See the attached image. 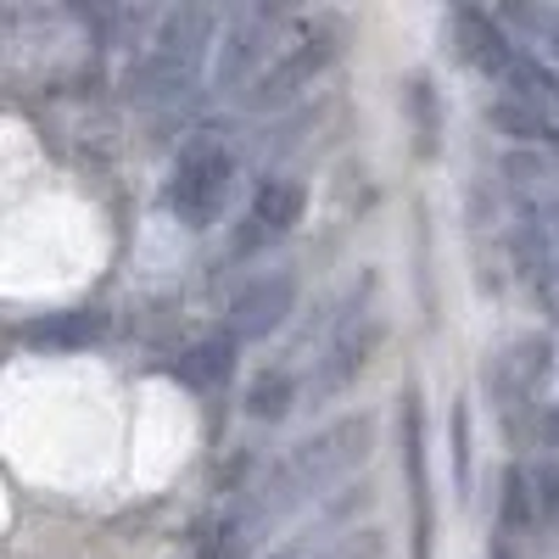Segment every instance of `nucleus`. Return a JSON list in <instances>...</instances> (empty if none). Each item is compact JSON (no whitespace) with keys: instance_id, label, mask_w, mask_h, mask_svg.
Segmentation results:
<instances>
[{"instance_id":"f257e3e1","label":"nucleus","mask_w":559,"mask_h":559,"mask_svg":"<svg viewBox=\"0 0 559 559\" xmlns=\"http://www.w3.org/2000/svg\"><path fill=\"white\" fill-rule=\"evenodd\" d=\"M207 45H213V12L202 7H179L157 23L146 57L134 62L129 73V96L146 102V107H163V102H179L207 68Z\"/></svg>"},{"instance_id":"f03ea898","label":"nucleus","mask_w":559,"mask_h":559,"mask_svg":"<svg viewBox=\"0 0 559 559\" xmlns=\"http://www.w3.org/2000/svg\"><path fill=\"white\" fill-rule=\"evenodd\" d=\"M229 191H236V157L224 152V140H191L168 179V213L185 229H213L229 207Z\"/></svg>"},{"instance_id":"7ed1b4c3","label":"nucleus","mask_w":559,"mask_h":559,"mask_svg":"<svg viewBox=\"0 0 559 559\" xmlns=\"http://www.w3.org/2000/svg\"><path fill=\"white\" fill-rule=\"evenodd\" d=\"M336 57V28H324V23H308L297 34H286L269 51L263 73L252 79V102L258 107H274V102H292L302 84H313L324 68H331Z\"/></svg>"},{"instance_id":"20e7f679","label":"nucleus","mask_w":559,"mask_h":559,"mask_svg":"<svg viewBox=\"0 0 559 559\" xmlns=\"http://www.w3.org/2000/svg\"><path fill=\"white\" fill-rule=\"evenodd\" d=\"M292 308H297V274L292 269H263V274H252L247 286L229 297V313H224V336L229 342H263V336H274L280 324L292 319Z\"/></svg>"},{"instance_id":"39448f33","label":"nucleus","mask_w":559,"mask_h":559,"mask_svg":"<svg viewBox=\"0 0 559 559\" xmlns=\"http://www.w3.org/2000/svg\"><path fill=\"white\" fill-rule=\"evenodd\" d=\"M381 347V313H347L336 324V336L324 342V353L313 358V376H308V397L324 403L358 381V369L369 364V353Z\"/></svg>"},{"instance_id":"423d86ee","label":"nucleus","mask_w":559,"mask_h":559,"mask_svg":"<svg viewBox=\"0 0 559 559\" xmlns=\"http://www.w3.org/2000/svg\"><path fill=\"white\" fill-rule=\"evenodd\" d=\"M403 471H408V509H414V559H431V464H426V403L408 386L403 392Z\"/></svg>"},{"instance_id":"0eeeda50","label":"nucleus","mask_w":559,"mask_h":559,"mask_svg":"<svg viewBox=\"0 0 559 559\" xmlns=\"http://www.w3.org/2000/svg\"><path fill=\"white\" fill-rule=\"evenodd\" d=\"M302 207H308V191L297 179H263L258 197L247 207V229H241V252L263 247V241H280L292 236V229L302 224Z\"/></svg>"},{"instance_id":"6e6552de","label":"nucleus","mask_w":559,"mask_h":559,"mask_svg":"<svg viewBox=\"0 0 559 559\" xmlns=\"http://www.w3.org/2000/svg\"><path fill=\"white\" fill-rule=\"evenodd\" d=\"M453 28H459V51L471 68H481L487 79H509V68L521 62V51L509 45V34L492 23V12H476V7H459L453 12Z\"/></svg>"},{"instance_id":"1a4fd4ad","label":"nucleus","mask_w":559,"mask_h":559,"mask_svg":"<svg viewBox=\"0 0 559 559\" xmlns=\"http://www.w3.org/2000/svg\"><path fill=\"white\" fill-rule=\"evenodd\" d=\"M102 336H107V313H96V308H68V313H45V319L23 324V342L45 347V353H79Z\"/></svg>"},{"instance_id":"9d476101","label":"nucleus","mask_w":559,"mask_h":559,"mask_svg":"<svg viewBox=\"0 0 559 559\" xmlns=\"http://www.w3.org/2000/svg\"><path fill=\"white\" fill-rule=\"evenodd\" d=\"M229 369H236V342L229 336H213V342H202V347H191L179 358V381H191V386H224L229 381Z\"/></svg>"},{"instance_id":"9b49d317","label":"nucleus","mask_w":559,"mask_h":559,"mask_svg":"<svg viewBox=\"0 0 559 559\" xmlns=\"http://www.w3.org/2000/svg\"><path fill=\"white\" fill-rule=\"evenodd\" d=\"M292 403H297V381L286 376V369H274V376H258L252 381V392H247V414L252 419H286L292 414Z\"/></svg>"},{"instance_id":"f8f14e48","label":"nucleus","mask_w":559,"mask_h":559,"mask_svg":"<svg viewBox=\"0 0 559 559\" xmlns=\"http://www.w3.org/2000/svg\"><path fill=\"white\" fill-rule=\"evenodd\" d=\"M492 123H503L509 134H521V140H554L548 112H537V107H526V102H515V96H503V102L492 107Z\"/></svg>"},{"instance_id":"ddd939ff","label":"nucleus","mask_w":559,"mask_h":559,"mask_svg":"<svg viewBox=\"0 0 559 559\" xmlns=\"http://www.w3.org/2000/svg\"><path fill=\"white\" fill-rule=\"evenodd\" d=\"M503 515H509V526H526V515H532L526 471H509V476H503Z\"/></svg>"},{"instance_id":"4468645a","label":"nucleus","mask_w":559,"mask_h":559,"mask_svg":"<svg viewBox=\"0 0 559 559\" xmlns=\"http://www.w3.org/2000/svg\"><path fill=\"white\" fill-rule=\"evenodd\" d=\"M408 102L419 112V152H431V134H437V118H431V84H414Z\"/></svg>"},{"instance_id":"2eb2a0df","label":"nucleus","mask_w":559,"mask_h":559,"mask_svg":"<svg viewBox=\"0 0 559 559\" xmlns=\"http://www.w3.org/2000/svg\"><path fill=\"white\" fill-rule=\"evenodd\" d=\"M548 45H554V57H559V17L548 23Z\"/></svg>"},{"instance_id":"dca6fc26","label":"nucleus","mask_w":559,"mask_h":559,"mask_svg":"<svg viewBox=\"0 0 559 559\" xmlns=\"http://www.w3.org/2000/svg\"><path fill=\"white\" fill-rule=\"evenodd\" d=\"M554 269H559V241H554Z\"/></svg>"}]
</instances>
